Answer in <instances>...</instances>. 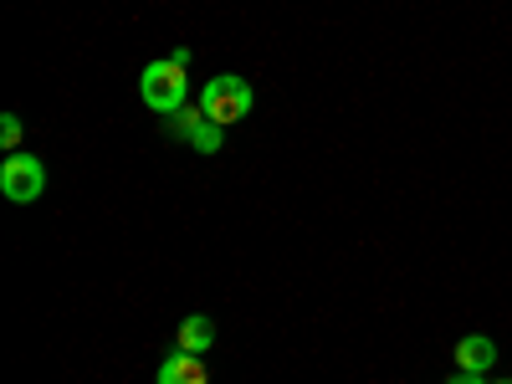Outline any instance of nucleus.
<instances>
[{
	"instance_id": "obj_7",
	"label": "nucleus",
	"mask_w": 512,
	"mask_h": 384,
	"mask_svg": "<svg viewBox=\"0 0 512 384\" xmlns=\"http://www.w3.org/2000/svg\"><path fill=\"white\" fill-rule=\"evenodd\" d=\"M210 344H216V323H210L205 313H190V318L180 323V349H185V354H205Z\"/></svg>"
},
{
	"instance_id": "obj_2",
	"label": "nucleus",
	"mask_w": 512,
	"mask_h": 384,
	"mask_svg": "<svg viewBox=\"0 0 512 384\" xmlns=\"http://www.w3.org/2000/svg\"><path fill=\"white\" fill-rule=\"evenodd\" d=\"M200 113L210 118V123H241L246 113H251V88L241 77H210L205 82V93H200Z\"/></svg>"
},
{
	"instance_id": "obj_1",
	"label": "nucleus",
	"mask_w": 512,
	"mask_h": 384,
	"mask_svg": "<svg viewBox=\"0 0 512 384\" xmlns=\"http://www.w3.org/2000/svg\"><path fill=\"white\" fill-rule=\"evenodd\" d=\"M139 93H144V103L154 113H180L185 93H190V77H185V67L175 57H169V62H149L144 77H139Z\"/></svg>"
},
{
	"instance_id": "obj_4",
	"label": "nucleus",
	"mask_w": 512,
	"mask_h": 384,
	"mask_svg": "<svg viewBox=\"0 0 512 384\" xmlns=\"http://www.w3.org/2000/svg\"><path fill=\"white\" fill-rule=\"evenodd\" d=\"M175 128H180V139H190L200 154H216V149H221V123H210L205 113L180 108V113H175Z\"/></svg>"
},
{
	"instance_id": "obj_6",
	"label": "nucleus",
	"mask_w": 512,
	"mask_h": 384,
	"mask_svg": "<svg viewBox=\"0 0 512 384\" xmlns=\"http://www.w3.org/2000/svg\"><path fill=\"white\" fill-rule=\"evenodd\" d=\"M497 364V344L487 333H466L461 344H456V369H466V374H487Z\"/></svg>"
},
{
	"instance_id": "obj_9",
	"label": "nucleus",
	"mask_w": 512,
	"mask_h": 384,
	"mask_svg": "<svg viewBox=\"0 0 512 384\" xmlns=\"http://www.w3.org/2000/svg\"><path fill=\"white\" fill-rule=\"evenodd\" d=\"M446 384H487V379H482V374H466V369H461V374H451Z\"/></svg>"
},
{
	"instance_id": "obj_8",
	"label": "nucleus",
	"mask_w": 512,
	"mask_h": 384,
	"mask_svg": "<svg viewBox=\"0 0 512 384\" xmlns=\"http://www.w3.org/2000/svg\"><path fill=\"white\" fill-rule=\"evenodd\" d=\"M0 144H6V149H16V144H21V118H16V113L0 118Z\"/></svg>"
},
{
	"instance_id": "obj_10",
	"label": "nucleus",
	"mask_w": 512,
	"mask_h": 384,
	"mask_svg": "<svg viewBox=\"0 0 512 384\" xmlns=\"http://www.w3.org/2000/svg\"><path fill=\"white\" fill-rule=\"evenodd\" d=\"M502 384H512V379H502Z\"/></svg>"
},
{
	"instance_id": "obj_5",
	"label": "nucleus",
	"mask_w": 512,
	"mask_h": 384,
	"mask_svg": "<svg viewBox=\"0 0 512 384\" xmlns=\"http://www.w3.org/2000/svg\"><path fill=\"white\" fill-rule=\"evenodd\" d=\"M159 384H210V369H205V359L200 354H185V349H175L164 364H159Z\"/></svg>"
},
{
	"instance_id": "obj_3",
	"label": "nucleus",
	"mask_w": 512,
	"mask_h": 384,
	"mask_svg": "<svg viewBox=\"0 0 512 384\" xmlns=\"http://www.w3.org/2000/svg\"><path fill=\"white\" fill-rule=\"evenodd\" d=\"M41 190H47V169H41L31 154H11L6 164H0V195H6L11 205H31V200H41Z\"/></svg>"
}]
</instances>
